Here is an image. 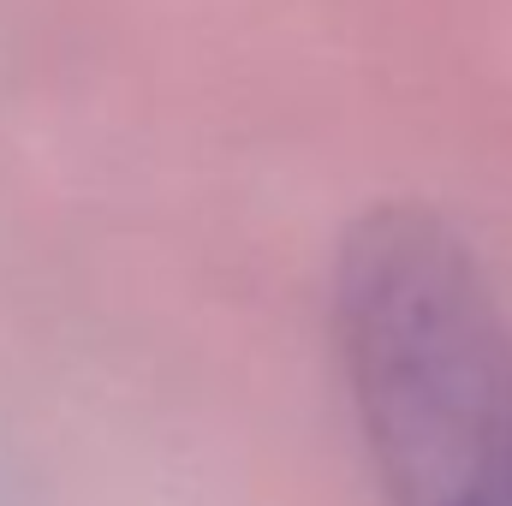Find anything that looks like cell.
Masks as SVG:
<instances>
[{
	"instance_id": "obj_1",
	"label": "cell",
	"mask_w": 512,
	"mask_h": 506,
	"mask_svg": "<svg viewBox=\"0 0 512 506\" xmlns=\"http://www.w3.org/2000/svg\"><path fill=\"white\" fill-rule=\"evenodd\" d=\"M334 334L387 506H512V316L435 209L358 215Z\"/></svg>"
}]
</instances>
